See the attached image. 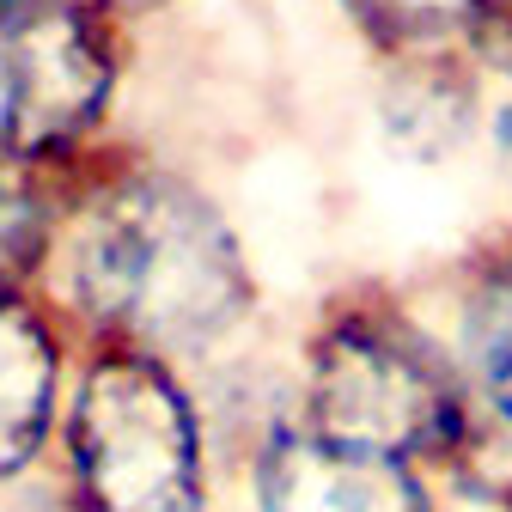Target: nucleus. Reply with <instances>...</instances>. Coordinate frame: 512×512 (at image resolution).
I'll return each instance as SVG.
<instances>
[{
	"mask_svg": "<svg viewBox=\"0 0 512 512\" xmlns=\"http://www.w3.org/2000/svg\"><path fill=\"white\" fill-rule=\"evenodd\" d=\"M55 287L92 348L202 360L256 311L250 256L202 183L165 165L98 171L61 202Z\"/></svg>",
	"mask_w": 512,
	"mask_h": 512,
	"instance_id": "1",
	"label": "nucleus"
},
{
	"mask_svg": "<svg viewBox=\"0 0 512 512\" xmlns=\"http://www.w3.org/2000/svg\"><path fill=\"white\" fill-rule=\"evenodd\" d=\"M299 421L336 445H360L403 464L464 458L476 439V403L458 354L433 342L415 317L378 287L336 293L305 342Z\"/></svg>",
	"mask_w": 512,
	"mask_h": 512,
	"instance_id": "2",
	"label": "nucleus"
},
{
	"mask_svg": "<svg viewBox=\"0 0 512 512\" xmlns=\"http://www.w3.org/2000/svg\"><path fill=\"white\" fill-rule=\"evenodd\" d=\"M80 512H208L202 415L177 366L92 348L61 415Z\"/></svg>",
	"mask_w": 512,
	"mask_h": 512,
	"instance_id": "3",
	"label": "nucleus"
},
{
	"mask_svg": "<svg viewBox=\"0 0 512 512\" xmlns=\"http://www.w3.org/2000/svg\"><path fill=\"white\" fill-rule=\"evenodd\" d=\"M122 86V37L86 0H0V171H68Z\"/></svg>",
	"mask_w": 512,
	"mask_h": 512,
	"instance_id": "4",
	"label": "nucleus"
},
{
	"mask_svg": "<svg viewBox=\"0 0 512 512\" xmlns=\"http://www.w3.org/2000/svg\"><path fill=\"white\" fill-rule=\"evenodd\" d=\"M256 512H433V488L415 464L336 445L305 421H275L250 458Z\"/></svg>",
	"mask_w": 512,
	"mask_h": 512,
	"instance_id": "5",
	"label": "nucleus"
},
{
	"mask_svg": "<svg viewBox=\"0 0 512 512\" xmlns=\"http://www.w3.org/2000/svg\"><path fill=\"white\" fill-rule=\"evenodd\" d=\"M68 348L31 287H0V488L31 476L61 415Z\"/></svg>",
	"mask_w": 512,
	"mask_h": 512,
	"instance_id": "6",
	"label": "nucleus"
},
{
	"mask_svg": "<svg viewBox=\"0 0 512 512\" xmlns=\"http://www.w3.org/2000/svg\"><path fill=\"white\" fill-rule=\"evenodd\" d=\"M452 354L464 366L476 415L512 433V244L494 250L488 263L470 275Z\"/></svg>",
	"mask_w": 512,
	"mask_h": 512,
	"instance_id": "7",
	"label": "nucleus"
},
{
	"mask_svg": "<svg viewBox=\"0 0 512 512\" xmlns=\"http://www.w3.org/2000/svg\"><path fill=\"white\" fill-rule=\"evenodd\" d=\"M342 19L391 61L409 55H452V43H470L500 0H336Z\"/></svg>",
	"mask_w": 512,
	"mask_h": 512,
	"instance_id": "8",
	"label": "nucleus"
},
{
	"mask_svg": "<svg viewBox=\"0 0 512 512\" xmlns=\"http://www.w3.org/2000/svg\"><path fill=\"white\" fill-rule=\"evenodd\" d=\"M476 116V86L458 55H409L397 61L391 128L415 147V128H433V147H458Z\"/></svg>",
	"mask_w": 512,
	"mask_h": 512,
	"instance_id": "9",
	"label": "nucleus"
},
{
	"mask_svg": "<svg viewBox=\"0 0 512 512\" xmlns=\"http://www.w3.org/2000/svg\"><path fill=\"white\" fill-rule=\"evenodd\" d=\"M61 232V208L49 202L43 177L0 171V287H31L37 269H49Z\"/></svg>",
	"mask_w": 512,
	"mask_h": 512,
	"instance_id": "10",
	"label": "nucleus"
},
{
	"mask_svg": "<svg viewBox=\"0 0 512 512\" xmlns=\"http://www.w3.org/2000/svg\"><path fill=\"white\" fill-rule=\"evenodd\" d=\"M470 55L482 61V68H494V74L512 80V0H500V7L488 13V25L470 37Z\"/></svg>",
	"mask_w": 512,
	"mask_h": 512,
	"instance_id": "11",
	"label": "nucleus"
},
{
	"mask_svg": "<svg viewBox=\"0 0 512 512\" xmlns=\"http://www.w3.org/2000/svg\"><path fill=\"white\" fill-rule=\"evenodd\" d=\"M7 512H80V500L68 494V482L61 488H19L7 500Z\"/></svg>",
	"mask_w": 512,
	"mask_h": 512,
	"instance_id": "12",
	"label": "nucleus"
},
{
	"mask_svg": "<svg viewBox=\"0 0 512 512\" xmlns=\"http://www.w3.org/2000/svg\"><path fill=\"white\" fill-rule=\"evenodd\" d=\"M86 7H98L104 19H147V13L171 7V0H86Z\"/></svg>",
	"mask_w": 512,
	"mask_h": 512,
	"instance_id": "13",
	"label": "nucleus"
},
{
	"mask_svg": "<svg viewBox=\"0 0 512 512\" xmlns=\"http://www.w3.org/2000/svg\"><path fill=\"white\" fill-rule=\"evenodd\" d=\"M494 147H500V159L512 165V92H506L500 110H494Z\"/></svg>",
	"mask_w": 512,
	"mask_h": 512,
	"instance_id": "14",
	"label": "nucleus"
}]
</instances>
